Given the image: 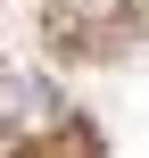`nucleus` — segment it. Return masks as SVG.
Returning <instances> with one entry per match:
<instances>
[{"mask_svg":"<svg viewBox=\"0 0 149 158\" xmlns=\"http://www.w3.org/2000/svg\"><path fill=\"white\" fill-rule=\"evenodd\" d=\"M58 100H50V83H33V75H0V117H17V125H41Z\"/></svg>","mask_w":149,"mask_h":158,"instance_id":"obj_1","label":"nucleus"}]
</instances>
